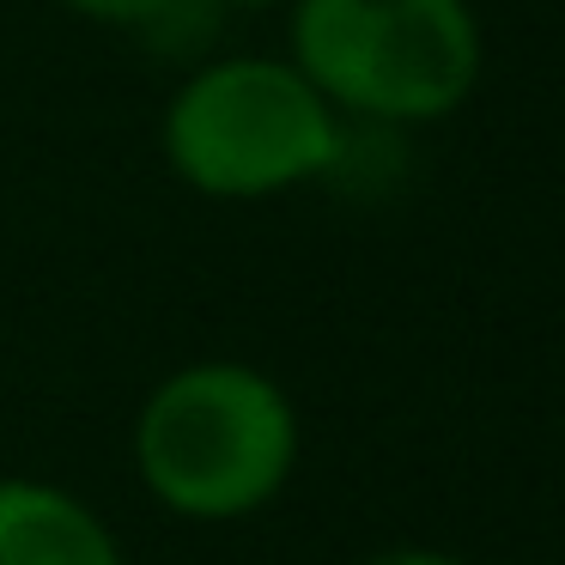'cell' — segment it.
Wrapping results in <instances>:
<instances>
[{
	"instance_id": "6da1fadb",
	"label": "cell",
	"mask_w": 565,
	"mask_h": 565,
	"mask_svg": "<svg viewBox=\"0 0 565 565\" xmlns=\"http://www.w3.org/2000/svg\"><path fill=\"white\" fill-rule=\"evenodd\" d=\"M147 487L195 523L249 516L286 487L298 419L249 365H189L152 390L135 431Z\"/></svg>"
},
{
	"instance_id": "7a4b0ae2",
	"label": "cell",
	"mask_w": 565,
	"mask_h": 565,
	"mask_svg": "<svg viewBox=\"0 0 565 565\" xmlns=\"http://www.w3.org/2000/svg\"><path fill=\"white\" fill-rule=\"evenodd\" d=\"M292 67L377 122L450 116L480 79V25L468 0H298Z\"/></svg>"
},
{
	"instance_id": "3957f363",
	"label": "cell",
	"mask_w": 565,
	"mask_h": 565,
	"mask_svg": "<svg viewBox=\"0 0 565 565\" xmlns=\"http://www.w3.org/2000/svg\"><path fill=\"white\" fill-rule=\"evenodd\" d=\"M164 159L189 189L249 201L322 177L341 159L322 92L292 62H213L164 110Z\"/></svg>"
},
{
	"instance_id": "277c9868",
	"label": "cell",
	"mask_w": 565,
	"mask_h": 565,
	"mask_svg": "<svg viewBox=\"0 0 565 565\" xmlns=\"http://www.w3.org/2000/svg\"><path fill=\"white\" fill-rule=\"evenodd\" d=\"M0 565H122L110 529L38 480H0Z\"/></svg>"
},
{
	"instance_id": "5b68a950",
	"label": "cell",
	"mask_w": 565,
	"mask_h": 565,
	"mask_svg": "<svg viewBox=\"0 0 565 565\" xmlns=\"http://www.w3.org/2000/svg\"><path fill=\"white\" fill-rule=\"evenodd\" d=\"M79 19H98V25H152V19L171 7V0H55Z\"/></svg>"
},
{
	"instance_id": "8992f818",
	"label": "cell",
	"mask_w": 565,
	"mask_h": 565,
	"mask_svg": "<svg viewBox=\"0 0 565 565\" xmlns=\"http://www.w3.org/2000/svg\"><path fill=\"white\" fill-rule=\"evenodd\" d=\"M365 565H462L450 553H431V547H390V553H371Z\"/></svg>"
},
{
	"instance_id": "52a82bcc",
	"label": "cell",
	"mask_w": 565,
	"mask_h": 565,
	"mask_svg": "<svg viewBox=\"0 0 565 565\" xmlns=\"http://www.w3.org/2000/svg\"><path fill=\"white\" fill-rule=\"evenodd\" d=\"M237 7H268V0H237Z\"/></svg>"
}]
</instances>
